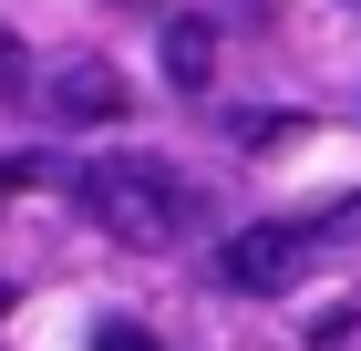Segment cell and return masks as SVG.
Listing matches in <instances>:
<instances>
[{"label": "cell", "instance_id": "cell-7", "mask_svg": "<svg viewBox=\"0 0 361 351\" xmlns=\"http://www.w3.org/2000/svg\"><path fill=\"white\" fill-rule=\"evenodd\" d=\"M21 176H31V165H0V196H11V186H21Z\"/></svg>", "mask_w": 361, "mask_h": 351}, {"label": "cell", "instance_id": "cell-4", "mask_svg": "<svg viewBox=\"0 0 361 351\" xmlns=\"http://www.w3.org/2000/svg\"><path fill=\"white\" fill-rule=\"evenodd\" d=\"M207 73H217V21H166V83L176 93H207Z\"/></svg>", "mask_w": 361, "mask_h": 351}, {"label": "cell", "instance_id": "cell-1", "mask_svg": "<svg viewBox=\"0 0 361 351\" xmlns=\"http://www.w3.org/2000/svg\"><path fill=\"white\" fill-rule=\"evenodd\" d=\"M73 196H83V217L104 238H124V248H166V238H186L196 217H207V196H196L166 155H104V165L73 176Z\"/></svg>", "mask_w": 361, "mask_h": 351}, {"label": "cell", "instance_id": "cell-6", "mask_svg": "<svg viewBox=\"0 0 361 351\" xmlns=\"http://www.w3.org/2000/svg\"><path fill=\"white\" fill-rule=\"evenodd\" d=\"M0 83H21V42H11V31H0Z\"/></svg>", "mask_w": 361, "mask_h": 351}, {"label": "cell", "instance_id": "cell-3", "mask_svg": "<svg viewBox=\"0 0 361 351\" xmlns=\"http://www.w3.org/2000/svg\"><path fill=\"white\" fill-rule=\"evenodd\" d=\"M124 104H135V93H124V73H114V62H93V52H73L52 83H42V114H52V124H114Z\"/></svg>", "mask_w": 361, "mask_h": 351}, {"label": "cell", "instance_id": "cell-8", "mask_svg": "<svg viewBox=\"0 0 361 351\" xmlns=\"http://www.w3.org/2000/svg\"><path fill=\"white\" fill-rule=\"evenodd\" d=\"M0 310H11V290H0Z\"/></svg>", "mask_w": 361, "mask_h": 351}, {"label": "cell", "instance_id": "cell-2", "mask_svg": "<svg viewBox=\"0 0 361 351\" xmlns=\"http://www.w3.org/2000/svg\"><path fill=\"white\" fill-rule=\"evenodd\" d=\"M320 248H341V227L331 217H269V227H248V238H227V290H248V299H269V290H289V279H310L320 269Z\"/></svg>", "mask_w": 361, "mask_h": 351}, {"label": "cell", "instance_id": "cell-5", "mask_svg": "<svg viewBox=\"0 0 361 351\" xmlns=\"http://www.w3.org/2000/svg\"><path fill=\"white\" fill-rule=\"evenodd\" d=\"M93 351H155V341H145L135 321H104V341H93Z\"/></svg>", "mask_w": 361, "mask_h": 351}]
</instances>
